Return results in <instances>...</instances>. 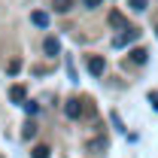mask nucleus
Returning a JSON list of instances; mask_svg holds the SVG:
<instances>
[{
  "label": "nucleus",
  "mask_w": 158,
  "mask_h": 158,
  "mask_svg": "<svg viewBox=\"0 0 158 158\" xmlns=\"http://www.w3.org/2000/svg\"><path fill=\"white\" fill-rule=\"evenodd\" d=\"M31 158H49V146H34Z\"/></svg>",
  "instance_id": "obj_10"
},
{
  "label": "nucleus",
  "mask_w": 158,
  "mask_h": 158,
  "mask_svg": "<svg viewBox=\"0 0 158 158\" xmlns=\"http://www.w3.org/2000/svg\"><path fill=\"white\" fill-rule=\"evenodd\" d=\"M85 67H88V73H91V76H103L106 61L100 58V55H88V58H85Z\"/></svg>",
  "instance_id": "obj_1"
},
{
  "label": "nucleus",
  "mask_w": 158,
  "mask_h": 158,
  "mask_svg": "<svg viewBox=\"0 0 158 158\" xmlns=\"http://www.w3.org/2000/svg\"><path fill=\"white\" fill-rule=\"evenodd\" d=\"M64 113H67L70 118H79V116H82V103H79L76 98H70L67 103H64Z\"/></svg>",
  "instance_id": "obj_4"
},
{
  "label": "nucleus",
  "mask_w": 158,
  "mask_h": 158,
  "mask_svg": "<svg viewBox=\"0 0 158 158\" xmlns=\"http://www.w3.org/2000/svg\"><path fill=\"white\" fill-rule=\"evenodd\" d=\"M34 134H37V125H34V122H24V131H21V137H24V140H31Z\"/></svg>",
  "instance_id": "obj_9"
},
{
  "label": "nucleus",
  "mask_w": 158,
  "mask_h": 158,
  "mask_svg": "<svg viewBox=\"0 0 158 158\" xmlns=\"http://www.w3.org/2000/svg\"><path fill=\"white\" fill-rule=\"evenodd\" d=\"M146 55H149L146 49H134V52H131V58L137 61V64H143V61H146Z\"/></svg>",
  "instance_id": "obj_11"
},
{
  "label": "nucleus",
  "mask_w": 158,
  "mask_h": 158,
  "mask_svg": "<svg viewBox=\"0 0 158 158\" xmlns=\"http://www.w3.org/2000/svg\"><path fill=\"white\" fill-rule=\"evenodd\" d=\"M149 100H152V106L158 110V91H152V94H149Z\"/></svg>",
  "instance_id": "obj_17"
},
{
  "label": "nucleus",
  "mask_w": 158,
  "mask_h": 158,
  "mask_svg": "<svg viewBox=\"0 0 158 158\" xmlns=\"http://www.w3.org/2000/svg\"><path fill=\"white\" fill-rule=\"evenodd\" d=\"M31 21H34V24H37V27H43V31H46V27H49V15H46V12H31Z\"/></svg>",
  "instance_id": "obj_6"
},
{
  "label": "nucleus",
  "mask_w": 158,
  "mask_h": 158,
  "mask_svg": "<svg viewBox=\"0 0 158 158\" xmlns=\"http://www.w3.org/2000/svg\"><path fill=\"white\" fill-rule=\"evenodd\" d=\"M82 3H85V9H98L100 6V0H82Z\"/></svg>",
  "instance_id": "obj_16"
},
{
  "label": "nucleus",
  "mask_w": 158,
  "mask_h": 158,
  "mask_svg": "<svg viewBox=\"0 0 158 158\" xmlns=\"http://www.w3.org/2000/svg\"><path fill=\"white\" fill-rule=\"evenodd\" d=\"M110 24H113V27H122V24H125V19H122L118 12H113V15H110Z\"/></svg>",
  "instance_id": "obj_13"
},
{
  "label": "nucleus",
  "mask_w": 158,
  "mask_h": 158,
  "mask_svg": "<svg viewBox=\"0 0 158 158\" xmlns=\"http://www.w3.org/2000/svg\"><path fill=\"white\" fill-rule=\"evenodd\" d=\"M6 70H9V76H15V73L21 70V61H9V67H6Z\"/></svg>",
  "instance_id": "obj_14"
},
{
  "label": "nucleus",
  "mask_w": 158,
  "mask_h": 158,
  "mask_svg": "<svg viewBox=\"0 0 158 158\" xmlns=\"http://www.w3.org/2000/svg\"><path fill=\"white\" fill-rule=\"evenodd\" d=\"M52 6H55V12H70L73 0H52Z\"/></svg>",
  "instance_id": "obj_7"
},
{
  "label": "nucleus",
  "mask_w": 158,
  "mask_h": 158,
  "mask_svg": "<svg viewBox=\"0 0 158 158\" xmlns=\"http://www.w3.org/2000/svg\"><path fill=\"white\" fill-rule=\"evenodd\" d=\"M9 100H12V103H24V100H27L24 85H12V88H9Z\"/></svg>",
  "instance_id": "obj_5"
},
{
  "label": "nucleus",
  "mask_w": 158,
  "mask_h": 158,
  "mask_svg": "<svg viewBox=\"0 0 158 158\" xmlns=\"http://www.w3.org/2000/svg\"><path fill=\"white\" fill-rule=\"evenodd\" d=\"M128 3H131V9H134V12H143L149 0H128Z\"/></svg>",
  "instance_id": "obj_12"
},
{
  "label": "nucleus",
  "mask_w": 158,
  "mask_h": 158,
  "mask_svg": "<svg viewBox=\"0 0 158 158\" xmlns=\"http://www.w3.org/2000/svg\"><path fill=\"white\" fill-rule=\"evenodd\" d=\"M137 37H140V31H134V27H125V34H118V37L113 40V46H116V49H122V46H128V43H134Z\"/></svg>",
  "instance_id": "obj_2"
},
{
  "label": "nucleus",
  "mask_w": 158,
  "mask_h": 158,
  "mask_svg": "<svg viewBox=\"0 0 158 158\" xmlns=\"http://www.w3.org/2000/svg\"><path fill=\"white\" fill-rule=\"evenodd\" d=\"M21 106L27 110V116H40V103H37V100H24Z\"/></svg>",
  "instance_id": "obj_8"
},
{
  "label": "nucleus",
  "mask_w": 158,
  "mask_h": 158,
  "mask_svg": "<svg viewBox=\"0 0 158 158\" xmlns=\"http://www.w3.org/2000/svg\"><path fill=\"white\" fill-rule=\"evenodd\" d=\"M43 52H46L49 58H55V55L61 52V43H58V37H46V40H43Z\"/></svg>",
  "instance_id": "obj_3"
},
{
  "label": "nucleus",
  "mask_w": 158,
  "mask_h": 158,
  "mask_svg": "<svg viewBox=\"0 0 158 158\" xmlns=\"http://www.w3.org/2000/svg\"><path fill=\"white\" fill-rule=\"evenodd\" d=\"M91 149H98V152H100V149H106V140H103V137H98L94 143H91Z\"/></svg>",
  "instance_id": "obj_15"
}]
</instances>
